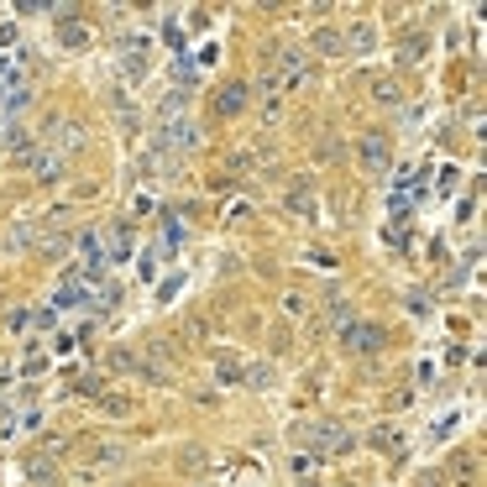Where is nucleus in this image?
I'll return each instance as SVG.
<instances>
[{
  "label": "nucleus",
  "instance_id": "f257e3e1",
  "mask_svg": "<svg viewBox=\"0 0 487 487\" xmlns=\"http://www.w3.org/2000/svg\"><path fill=\"white\" fill-rule=\"evenodd\" d=\"M294 440H299V451H309V456H341V451H351V435L341 425H299L294 429Z\"/></svg>",
  "mask_w": 487,
  "mask_h": 487
},
{
  "label": "nucleus",
  "instance_id": "f03ea898",
  "mask_svg": "<svg viewBox=\"0 0 487 487\" xmlns=\"http://www.w3.org/2000/svg\"><path fill=\"white\" fill-rule=\"evenodd\" d=\"M147 48H153V37H147L142 27L121 37V48H116V68H121L126 84H137V79L147 74Z\"/></svg>",
  "mask_w": 487,
  "mask_h": 487
},
{
  "label": "nucleus",
  "instance_id": "7ed1b4c3",
  "mask_svg": "<svg viewBox=\"0 0 487 487\" xmlns=\"http://www.w3.org/2000/svg\"><path fill=\"white\" fill-rule=\"evenodd\" d=\"M121 461H126L121 446H84V451H79V461H74V477H84V483H100V477H111Z\"/></svg>",
  "mask_w": 487,
  "mask_h": 487
},
{
  "label": "nucleus",
  "instance_id": "20e7f679",
  "mask_svg": "<svg viewBox=\"0 0 487 487\" xmlns=\"http://www.w3.org/2000/svg\"><path fill=\"white\" fill-rule=\"evenodd\" d=\"M383 325H372V320H351L346 331H341V346L351 351V357H372V351H383Z\"/></svg>",
  "mask_w": 487,
  "mask_h": 487
},
{
  "label": "nucleus",
  "instance_id": "39448f33",
  "mask_svg": "<svg viewBox=\"0 0 487 487\" xmlns=\"http://www.w3.org/2000/svg\"><path fill=\"white\" fill-rule=\"evenodd\" d=\"M283 205L299 215V220H320V199H314V179H294L283 189Z\"/></svg>",
  "mask_w": 487,
  "mask_h": 487
},
{
  "label": "nucleus",
  "instance_id": "423d86ee",
  "mask_svg": "<svg viewBox=\"0 0 487 487\" xmlns=\"http://www.w3.org/2000/svg\"><path fill=\"white\" fill-rule=\"evenodd\" d=\"M357 157H362V168H367V173H383V168L394 163V147H388V137L367 131V137H357Z\"/></svg>",
  "mask_w": 487,
  "mask_h": 487
},
{
  "label": "nucleus",
  "instance_id": "0eeeda50",
  "mask_svg": "<svg viewBox=\"0 0 487 487\" xmlns=\"http://www.w3.org/2000/svg\"><path fill=\"white\" fill-rule=\"evenodd\" d=\"M268 68H273L278 79H283V90H288V84H299V79L309 74V53H299V48H278Z\"/></svg>",
  "mask_w": 487,
  "mask_h": 487
},
{
  "label": "nucleus",
  "instance_id": "6e6552de",
  "mask_svg": "<svg viewBox=\"0 0 487 487\" xmlns=\"http://www.w3.org/2000/svg\"><path fill=\"white\" fill-rule=\"evenodd\" d=\"M131 246H137V226L131 220H111V242H105V262H126L131 257Z\"/></svg>",
  "mask_w": 487,
  "mask_h": 487
},
{
  "label": "nucleus",
  "instance_id": "1a4fd4ad",
  "mask_svg": "<svg viewBox=\"0 0 487 487\" xmlns=\"http://www.w3.org/2000/svg\"><path fill=\"white\" fill-rule=\"evenodd\" d=\"M22 163H27V168H31V173H37L42 183H58V179H63V157L53 153L48 142H42V147H31V153L22 157Z\"/></svg>",
  "mask_w": 487,
  "mask_h": 487
},
{
  "label": "nucleus",
  "instance_id": "9d476101",
  "mask_svg": "<svg viewBox=\"0 0 487 487\" xmlns=\"http://www.w3.org/2000/svg\"><path fill=\"white\" fill-rule=\"evenodd\" d=\"M246 105H252V84H246V79L220 84V94H215V111H220V116H242Z\"/></svg>",
  "mask_w": 487,
  "mask_h": 487
},
{
  "label": "nucleus",
  "instance_id": "9b49d317",
  "mask_svg": "<svg viewBox=\"0 0 487 487\" xmlns=\"http://www.w3.org/2000/svg\"><path fill=\"white\" fill-rule=\"evenodd\" d=\"M48 131L58 137V142H48V147H53V153H58V157L79 153V147L90 142V131H84V126H74V121H53V126H48Z\"/></svg>",
  "mask_w": 487,
  "mask_h": 487
},
{
  "label": "nucleus",
  "instance_id": "f8f14e48",
  "mask_svg": "<svg viewBox=\"0 0 487 487\" xmlns=\"http://www.w3.org/2000/svg\"><path fill=\"white\" fill-rule=\"evenodd\" d=\"M27 74H31L27 53H5V58H0V94H5V90H27Z\"/></svg>",
  "mask_w": 487,
  "mask_h": 487
},
{
  "label": "nucleus",
  "instance_id": "ddd939ff",
  "mask_svg": "<svg viewBox=\"0 0 487 487\" xmlns=\"http://www.w3.org/2000/svg\"><path fill=\"white\" fill-rule=\"evenodd\" d=\"M341 48L346 53H372L377 48V27L372 22H351V31H341Z\"/></svg>",
  "mask_w": 487,
  "mask_h": 487
},
{
  "label": "nucleus",
  "instance_id": "4468645a",
  "mask_svg": "<svg viewBox=\"0 0 487 487\" xmlns=\"http://www.w3.org/2000/svg\"><path fill=\"white\" fill-rule=\"evenodd\" d=\"M90 403H94V409H100V414H111V420H126V414L137 409V403H131V398H126V394H116V388H100V394H94Z\"/></svg>",
  "mask_w": 487,
  "mask_h": 487
},
{
  "label": "nucleus",
  "instance_id": "2eb2a0df",
  "mask_svg": "<svg viewBox=\"0 0 487 487\" xmlns=\"http://www.w3.org/2000/svg\"><path fill=\"white\" fill-rule=\"evenodd\" d=\"M242 377H246V367L231 357V351H215V383L220 388H242Z\"/></svg>",
  "mask_w": 487,
  "mask_h": 487
},
{
  "label": "nucleus",
  "instance_id": "dca6fc26",
  "mask_svg": "<svg viewBox=\"0 0 487 487\" xmlns=\"http://www.w3.org/2000/svg\"><path fill=\"white\" fill-rule=\"evenodd\" d=\"M90 22H74V16H58V42L63 48H90Z\"/></svg>",
  "mask_w": 487,
  "mask_h": 487
},
{
  "label": "nucleus",
  "instance_id": "f3484780",
  "mask_svg": "<svg viewBox=\"0 0 487 487\" xmlns=\"http://www.w3.org/2000/svg\"><path fill=\"white\" fill-rule=\"evenodd\" d=\"M111 111H116V121H121V126H131V131L142 126V111H137V100H131L126 90H116V94H111Z\"/></svg>",
  "mask_w": 487,
  "mask_h": 487
},
{
  "label": "nucleus",
  "instance_id": "a211bd4d",
  "mask_svg": "<svg viewBox=\"0 0 487 487\" xmlns=\"http://www.w3.org/2000/svg\"><path fill=\"white\" fill-rule=\"evenodd\" d=\"M157 210V194H153V183H137V194H131V210H126V220L137 226L142 215H153Z\"/></svg>",
  "mask_w": 487,
  "mask_h": 487
},
{
  "label": "nucleus",
  "instance_id": "6ab92c4d",
  "mask_svg": "<svg viewBox=\"0 0 487 487\" xmlns=\"http://www.w3.org/2000/svg\"><path fill=\"white\" fill-rule=\"evenodd\" d=\"M309 48H314L320 58H346V48H341V31H335V27H320V31H314V42H309Z\"/></svg>",
  "mask_w": 487,
  "mask_h": 487
},
{
  "label": "nucleus",
  "instance_id": "aec40b11",
  "mask_svg": "<svg viewBox=\"0 0 487 487\" xmlns=\"http://www.w3.org/2000/svg\"><path fill=\"white\" fill-rule=\"evenodd\" d=\"M205 466H210V451H205V446H183V451H179V472H183V477H199Z\"/></svg>",
  "mask_w": 487,
  "mask_h": 487
},
{
  "label": "nucleus",
  "instance_id": "412c9836",
  "mask_svg": "<svg viewBox=\"0 0 487 487\" xmlns=\"http://www.w3.org/2000/svg\"><path fill=\"white\" fill-rule=\"evenodd\" d=\"M425 53H429V42H425V37H414V31H409V37L398 42V63H403V68H414V63H425Z\"/></svg>",
  "mask_w": 487,
  "mask_h": 487
},
{
  "label": "nucleus",
  "instance_id": "4be33fe9",
  "mask_svg": "<svg viewBox=\"0 0 487 487\" xmlns=\"http://www.w3.org/2000/svg\"><path fill=\"white\" fill-rule=\"evenodd\" d=\"M68 242H74V236H68V231H53V226H42V236H37V246H42L48 257H63Z\"/></svg>",
  "mask_w": 487,
  "mask_h": 487
},
{
  "label": "nucleus",
  "instance_id": "5701e85b",
  "mask_svg": "<svg viewBox=\"0 0 487 487\" xmlns=\"http://www.w3.org/2000/svg\"><path fill=\"white\" fill-rule=\"evenodd\" d=\"M246 388H273L278 383V372H273V362H252L246 367V377H242Z\"/></svg>",
  "mask_w": 487,
  "mask_h": 487
},
{
  "label": "nucleus",
  "instance_id": "b1692460",
  "mask_svg": "<svg viewBox=\"0 0 487 487\" xmlns=\"http://www.w3.org/2000/svg\"><path fill=\"white\" fill-rule=\"evenodd\" d=\"M372 100H377V105H388V111H394L398 100H403V90H398V79H388V74H383V79H377V84H372Z\"/></svg>",
  "mask_w": 487,
  "mask_h": 487
},
{
  "label": "nucleus",
  "instance_id": "393cba45",
  "mask_svg": "<svg viewBox=\"0 0 487 487\" xmlns=\"http://www.w3.org/2000/svg\"><path fill=\"white\" fill-rule=\"evenodd\" d=\"M346 153H351V147H346L341 137H320V142H314V157H320V163H341Z\"/></svg>",
  "mask_w": 487,
  "mask_h": 487
},
{
  "label": "nucleus",
  "instance_id": "a878e982",
  "mask_svg": "<svg viewBox=\"0 0 487 487\" xmlns=\"http://www.w3.org/2000/svg\"><path fill=\"white\" fill-rule=\"evenodd\" d=\"M22 372H27V377L48 372V351H42V341H31V346H27V357H22Z\"/></svg>",
  "mask_w": 487,
  "mask_h": 487
},
{
  "label": "nucleus",
  "instance_id": "bb28decb",
  "mask_svg": "<svg viewBox=\"0 0 487 487\" xmlns=\"http://www.w3.org/2000/svg\"><path fill=\"white\" fill-rule=\"evenodd\" d=\"M372 446H377V451H388V456H398V451H403V440H398V429H372Z\"/></svg>",
  "mask_w": 487,
  "mask_h": 487
},
{
  "label": "nucleus",
  "instance_id": "cd10ccee",
  "mask_svg": "<svg viewBox=\"0 0 487 487\" xmlns=\"http://www.w3.org/2000/svg\"><path fill=\"white\" fill-rule=\"evenodd\" d=\"M314 461H320V456H309V451H288V472H294V477H309Z\"/></svg>",
  "mask_w": 487,
  "mask_h": 487
},
{
  "label": "nucleus",
  "instance_id": "c85d7f7f",
  "mask_svg": "<svg viewBox=\"0 0 487 487\" xmlns=\"http://www.w3.org/2000/svg\"><path fill=\"white\" fill-rule=\"evenodd\" d=\"M100 388H105V377H100V372H90V377H79V383H74V394H79V398H94Z\"/></svg>",
  "mask_w": 487,
  "mask_h": 487
},
{
  "label": "nucleus",
  "instance_id": "c756f323",
  "mask_svg": "<svg viewBox=\"0 0 487 487\" xmlns=\"http://www.w3.org/2000/svg\"><path fill=\"white\" fill-rule=\"evenodd\" d=\"M183 231H179V215H163V246H179Z\"/></svg>",
  "mask_w": 487,
  "mask_h": 487
},
{
  "label": "nucleus",
  "instance_id": "7c9ffc66",
  "mask_svg": "<svg viewBox=\"0 0 487 487\" xmlns=\"http://www.w3.org/2000/svg\"><path fill=\"white\" fill-rule=\"evenodd\" d=\"M403 305H409V314H414V320H425V314H429V294H409Z\"/></svg>",
  "mask_w": 487,
  "mask_h": 487
},
{
  "label": "nucleus",
  "instance_id": "2f4dec72",
  "mask_svg": "<svg viewBox=\"0 0 487 487\" xmlns=\"http://www.w3.org/2000/svg\"><path fill=\"white\" fill-rule=\"evenodd\" d=\"M283 314L299 320V314H305V294H283Z\"/></svg>",
  "mask_w": 487,
  "mask_h": 487
},
{
  "label": "nucleus",
  "instance_id": "473e14b6",
  "mask_svg": "<svg viewBox=\"0 0 487 487\" xmlns=\"http://www.w3.org/2000/svg\"><path fill=\"white\" fill-rule=\"evenodd\" d=\"M331 325L346 331V325H351V305H331Z\"/></svg>",
  "mask_w": 487,
  "mask_h": 487
},
{
  "label": "nucleus",
  "instance_id": "72a5a7b5",
  "mask_svg": "<svg viewBox=\"0 0 487 487\" xmlns=\"http://www.w3.org/2000/svg\"><path fill=\"white\" fill-rule=\"evenodd\" d=\"M283 116V100H262V121H278Z\"/></svg>",
  "mask_w": 487,
  "mask_h": 487
},
{
  "label": "nucleus",
  "instance_id": "f704fd0d",
  "mask_svg": "<svg viewBox=\"0 0 487 487\" xmlns=\"http://www.w3.org/2000/svg\"><path fill=\"white\" fill-rule=\"evenodd\" d=\"M27 487H63V477H42V483H27Z\"/></svg>",
  "mask_w": 487,
  "mask_h": 487
},
{
  "label": "nucleus",
  "instance_id": "c9c22d12",
  "mask_svg": "<svg viewBox=\"0 0 487 487\" xmlns=\"http://www.w3.org/2000/svg\"><path fill=\"white\" fill-rule=\"evenodd\" d=\"M299 487H320V483H314V477H305V483H299Z\"/></svg>",
  "mask_w": 487,
  "mask_h": 487
}]
</instances>
